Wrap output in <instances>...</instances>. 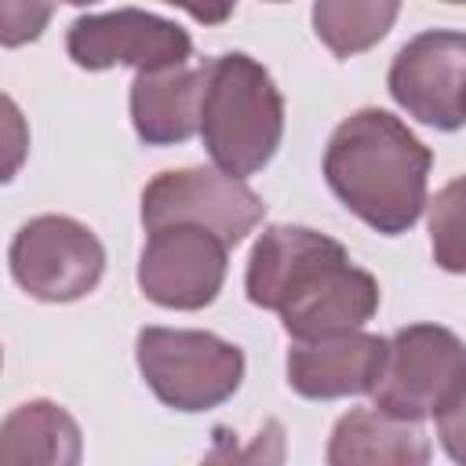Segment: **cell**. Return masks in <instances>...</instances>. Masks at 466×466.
I'll list each match as a JSON object with an SVG mask.
<instances>
[{
  "label": "cell",
  "instance_id": "obj_2",
  "mask_svg": "<svg viewBox=\"0 0 466 466\" xmlns=\"http://www.w3.org/2000/svg\"><path fill=\"white\" fill-rule=\"evenodd\" d=\"M433 153L386 109L350 113L328 138L324 182L364 226L382 237L408 233L426 211Z\"/></svg>",
  "mask_w": 466,
  "mask_h": 466
},
{
  "label": "cell",
  "instance_id": "obj_11",
  "mask_svg": "<svg viewBox=\"0 0 466 466\" xmlns=\"http://www.w3.org/2000/svg\"><path fill=\"white\" fill-rule=\"evenodd\" d=\"M386 360V339L342 331L328 339H295L288 350V386L306 400H339L371 393Z\"/></svg>",
  "mask_w": 466,
  "mask_h": 466
},
{
  "label": "cell",
  "instance_id": "obj_5",
  "mask_svg": "<svg viewBox=\"0 0 466 466\" xmlns=\"http://www.w3.org/2000/svg\"><path fill=\"white\" fill-rule=\"evenodd\" d=\"M15 284L40 302H76L106 273V248L91 226L69 215H36L7 248Z\"/></svg>",
  "mask_w": 466,
  "mask_h": 466
},
{
  "label": "cell",
  "instance_id": "obj_21",
  "mask_svg": "<svg viewBox=\"0 0 466 466\" xmlns=\"http://www.w3.org/2000/svg\"><path fill=\"white\" fill-rule=\"evenodd\" d=\"M444 4H466V0H444Z\"/></svg>",
  "mask_w": 466,
  "mask_h": 466
},
{
  "label": "cell",
  "instance_id": "obj_18",
  "mask_svg": "<svg viewBox=\"0 0 466 466\" xmlns=\"http://www.w3.org/2000/svg\"><path fill=\"white\" fill-rule=\"evenodd\" d=\"M433 422H437V441H441L444 455L451 462L466 466V375L444 397V404L433 411Z\"/></svg>",
  "mask_w": 466,
  "mask_h": 466
},
{
  "label": "cell",
  "instance_id": "obj_6",
  "mask_svg": "<svg viewBox=\"0 0 466 466\" xmlns=\"http://www.w3.org/2000/svg\"><path fill=\"white\" fill-rule=\"evenodd\" d=\"M466 375V342L441 324H408L386 339V360L371 386L375 408L422 422Z\"/></svg>",
  "mask_w": 466,
  "mask_h": 466
},
{
  "label": "cell",
  "instance_id": "obj_12",
  "mask_svg": "<svg viewBox=\"0 0 466 466\" xmlns=\"http://www.w3.org/2000/svg\"><path fill=\"white\" fill-rule=\"evenodd\" d=\"M208 84V62H175L160 69H135L131 80V124L146 146H178L200 131V102Z\"/></svg>",
  "mask_w": 466,
  "mask_h": 466
},
{
  "label": "cell",
  "instance_id": "obj_7",
  "mask_svg": "<svg viewBox=\"0 0 466 466\" xmlns=\"http://www.w3.org/2000/svg\"><path fill=\"white\" fill-rule=\"evenodd\" d=\"M266 218L262 197L237 175L222 167H178L160 171L142 189V226L197 222L215 229L229 248H237Z\"/></svg>",
  "mask_w": 466,
  "mask_h": 466
},
{
  "label": "cell",
  "instance_id": "obj_10",
  "mask_svg": "<svg viewBox=\"0 0 466 466\" xmlns=\"http://www.w3.org/2000/svg\"><path fill=\"white\" fill-rule=\"evenodd\" d=\"M66 51L73 66L87 73H102L113 66L160 69L189 62L193 40L171 18L149 15L142 7H116L106 15H80L66 29Z\"/></svg>",
  "mask_w": 466,
  "mask_h": 466
},
{
  "label": "cell",
  "instance_id": "obj_13",
  "mask_svg": "<svg viewBox=\"0 0 466 466\" xmlns=\"http://www.w3.org/2000/svg\"><path fill=\"white\" fill-rule=\"evenodd\" d=\"M324 459L331 466H357V462L426 466L430 441L422 437L419 422L386 415L382 408L371 404V408H353L335 422Z\"/></svg>",
  "mask_w": 466,
  "mask_h": 466
},
{
  "label": "cell",
  "instance_id": "obj_14",
  "mask_svg": "<svg viewBox=\"0 0 466 466\" xmlns=\"http://www.w3.org/2000/svg\"><path fill=\"white\" fill-rule=\"evenodd\" d=\"M84 455L76 419L55 400H25L0 426V462L4 466H73Z\"/></svg>",
  "mask_w": 466,
  "mask_h": 466
},
{
  "label": "cell",
  "instance_id": "obj_9",
  "mask_svg": "<svg viewBox=\"0 0 466 466\" xmlns=\"http://www.w3.org/2000/svg\"><path fill=\"white\" fill-rule=\"evenodd\" d=\"M390 98L419 124L459 131L466 124V33L426 29L390 62Z\"/></svg>",
  "mask_w": 466,
  "mask_h": 466
},
{
  "label": "cell",
  "instance_id": "obj_20",
  "mask_svg": "<svg viewBox=\"0 0 466 466\" xmlns=\"http://www.w3.org/2000/svg\"><path fill=\"white\" fill-rule=\"evenodd\" d=\"M66 4H73V7H84V4H95V0H66Z\"/></svg>",
  "mask_w": 466,
  "mask_h": 466
},
{
  "label": "cell",
  "instance_id": "obj_4",
  "mask_svg": "<svg viewBox=\"0 0 466 466\" xmlns=\"http://www.w3.org/2000/svg\"><path fill=\"white\" fill-rule=\"evenodd\" d=\"M135 364L157 400L186 415L226 404L244 382L240 346L193 328H142L135 339Z\"/></svg>",
  "mask_w": 466,
  "mask_h": 466
},
{
  "label": "cell",
  "instance_id": "obj_19",
  "mask_svg": "<svg viewBox=\"0 0 466 466\" xmlns=\"http://www.w3.org/2000/svg\"><path fill=\"white\" fill-rule=\"evenodd\" d=\"M160 4H171V7H182L189 18H197L200 25H222L233 11H237V0H160Z\"/></svg>",
  "mask_w": 466,
  "mask_h": 466
},
{
  "label": "cell",
  "instance_id": "obj_1",
  "mask_svg": "<svg viewBox=\"0 0 466 466\" xmlns=\"http://www.w3.org/2000/svg\"><path fill=\"white\" fill-rule=\"evenodd\" d=\"M248 302L280 317L291 339H328L379 313V280L350 251L309 226H266L244 269Z\"/></svg>",
  "mask_w": 466,
  "mask_h": 466
},
{
  "label": "cell",
  "instance_id": "obj_22",
  "mask_svg": "<svg viewBox=\"0 0 466 466\" xmlns=\"http://www.w3.org/2000/svg\"><path fill=\"white\" fill-rule=\"evenodd\" d=\"M273 4H277V0H273Z\"/></svg>",
  "mask_w": 466,
  "mask_h": 466
},
{
  "label": "cell",
  "instance_id": "obj_17",
  "mask_svg": "<svg viewBox=\"0 0 466 466\" xmlns=\"http://www.w3.org/2000/svg\"><path fill=\"white\" fill-rule=\"evenodd\" d=\"M55 15V0H0V44L22 47L36 40Z\"/></svg>",
  "mask_w": 466,
  "mask_h": 466
},
{
  "label": "cell",
  "instance_id": "obj_15",
  "mask_svg": "<svg viewBox=\"0 0 466 466\" xmlns=\"http://www.w3.org/2000/svg\"><path fill=\"white\" fill-rule=\"evenodd\" d=\"M400 0H313V33L335 58L371 51L397 22Z\"/></svg>",
  "mask_w": 466,
  "mask_h": 466
},
{
  "label": "cell",
  "instance_id": "obj_3",
  "mask_svg": "<svg viewBox=\"0 0 466 466\" xmlns=\"http://www.w3.org/2000/svg\"><path fill=\"white\" fill-rule=\"evenodd\" d=\"M200 138L215 167L237 178L273 160L284 138V95L258 58L226 51L208 62Z\"/></svg>",
  "mask_w": 466,
  "mask_h": 466
},
{
  "label": "cell",
  "instance_id": "obj_16",
  "mask_svg": "<svg viewBox=\"0 0 466 466\" xmlns=\"http://www.w3.org/2000/svg\"><path fill=\"white\" fill-rule=\"evenodd\" d=\"M426 226L433 262L444 273H466V175L451 178L426 200Z\"/></svg>",
  "mask_w": 466,
  "mask_h": 466
},
{
  "label": "cell",
  "instance_id": "obj_8",
  "mask_svg": "<svg viewBox=\"0 0 466 466\" xmlns=\"http://www.w3.org/2000/svg\"><path fill=\"white\" fill-rule=\"evenodd\" d=\"M229 269V244L197 222H171L149 229L138 255V288L164 309H204L218 299Z\"/></svg>",
  "mask_w": 466,
  "mask_h": 466
}]
</instances>
